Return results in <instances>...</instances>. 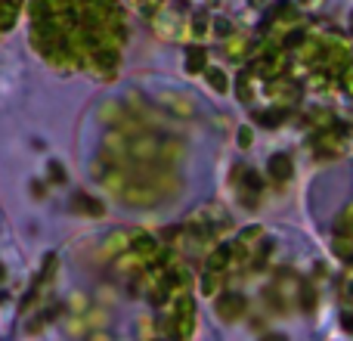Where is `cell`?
Instances as JSON below:
<instances>
[{
    "label": "cell",
    "mask_w": 353,
    "mask_h": 341,
    "mask_svg": "<svg viewBox=\"0 0 353 341\" xmlns=\"http://www.w3.org/2000/svg\"><path fill=\"white\" fill-rule=\"evenodd\" d=\"M10 16H12V12L6 10L3 3H0V28H6V25H10Z\"/></svg>",
    "instance_id": "cell-1"
}]
</instances>
